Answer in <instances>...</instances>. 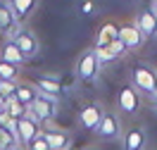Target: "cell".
<instances>
[{
  "mask_svg": "<svg viewBox=\"0 0 157 150\" xmlns=\"http://www.w3.org/2000/svg\"><path fill=\"white\" fill-rule=\"evenodd\" d=\"M57 110H59V102L57 100H52V98H48V95H36V100L29 105V110H26V114H31L33 119L38 121H52L55 119V114H57Z\"/></svg>",
  "mask_w": 157,
  "mask_h": 150,
  "instance_id": "6da1fadb",
  "label": "cell"
},
{
  "mask_svg": "<svg viewBox=\"0 0 157 150\" xmlns=\"http://www.w3.org/2000/svg\"><path fill=\"white\" fill-rule=\"evenodd\" d=\"M133 83H136V90L145 93L150 98L157 95V71L138 64V67H133Z\"/></svg>",
  "mask_w": 157,
  "mask_h": 150,
  "instance_id": "7a4b0ae2",
  "label": "cell"
},
{
  "mask_svg": "<svg viewBox=\"0 0 157 150\" xmlns=\"http://www.w3.org/2000/svg\"><path fill=\"white\" fill-rule=\"evenodd\" d=\"M12 43H14L17 50L24 55V60H31V57H36V55H38L40 43H38V38H36L29 29H19L14 36H12Z\"/></svg>",
  "mask_w": 157,
  "mask_h": 150,
  "instance_id": "3957f363",
  "label": "cell"
},
{
  "mask_svg": "<svg viewBox=\"0 0 157 150\" xmlns=\"http://www.w3.org/2000/svg\"><path fill=\"white\" fill-rule=\"evenodd\" d=\"M136 29L143 33V38H152L157 36V12L152 5H145V7H140L136 17Z\"/></svg>",
  "mask_w": 157,
  "mask_h": 150,
  "instance_id": "277c9868",
  "label": "cell"
},
{
  "mask_svg": "<svg viewBox=\"0 0 157 150\" xmlns=\"http://www.w3.org/2000/svg\"><path fill=\"white\" fill-rule=\"evenodd\" d=\"M40 133V124L31 114H24L21 119H17V140H19V145H26L29 148V143L36 136Z\"/></svg>",
  "mask_w": 157,
  "mask_h": 150,
  "instance_id": "5b68a950",
  "label": "cell"
},
{
  "mask_svg": "<svg viewBox=\"0 0 157 150\" xmlns=\"http://www.w3.org/2000/svg\"><path fill=\"white\" fill-rule=\"evenodd\" d=\"M98 71H100V64H98V60H95V55H93V50L83 52V55L78 57L76 74H78L83 81H93L95 76H98Z\"/></svg>",
  "mask_w": 157,
  "mask_h": 150,
  "instance_id": "8992f818",
  "label": "cell"
},
{
  "mask_svg": "<svg viewBox=\"0 0 157 150\" xmlns=\"http://www.w3.org/2000/svg\"><path fill=\"white\" fill-rule=\"evenodd\" d=\"M117 36H119V40L124 43L126 50H138L140 45H143V40H145L143 33L136 29V24H124V26H119Z\"/></svg>",
  "mask_w": 157,
  "mask_h": 150,
  "instance_id": "52a82bcc",
  "label": "cell"
},
{
  "mask_svg": "<svg viewBox=\"0 0 157 150\" xmlns=\"http://www.w3.org/2000/svg\"><path fill=\"white\" fill-rule=\"evenodd\" d=\"M119 107L126 112V114H133V112L140 110V93L131 86H124L119 90Z\"/></svg>",
  "mask_w": 157,
  "mask_h": 150,
  "instance_id": "ba28073f",
  "label": "cell"
},
{
  "mask_svg": "<svg viewBox=\"0 0 157 150\" xmlns=\"http://www.w3.org/2000/svg\"><path fill=\"white\" fill-rule=\"evenodd\" d=\"M102 136V138H119L121 136V124H119V119L112 114V112H107V114H102L100 117V124H98V129H95Z\"/></svg>",
  "mask_w": 157,
  "mask_h": 150,
  "instance_id": "9c48e42d",
  "label": "cell"
},
{
  "mask_svg": "<svg viewBox=\"0 0 157 150\" xmlns=\"http://www.w3.org/2000/svg\"><path fill=\"white\" fill-rule=\"evenodd\" d=\"M36 88L40 90V95H48V98L57 100L62 95V81L57 76H38L36 79Z\"/></svg>",
  "mask_w": 157,
  "mask_h": 150,
  "instance_id": "30bf717a",
  "label": "cell"
},
{
  "mask_svg": "<svg viewBox=\"0 0 157 150\" xmlns=\"http://www.w3.org/2000/svg\"><path fill=\"white\" fill-rule=\"evenodd\" d=\"M19 29H21V26L14 21L10 7H7V2H0V33H2V36H7V38L12 40V36H14Z\"/></svg>",
  "mask_w": 157,
  "mask_h": 150,
  "instance_id": "8fae6325",
  "label": "cell"
},
{
  "mask_svg": "<svg viewBox=\"0 0 157 150\" xmlns=\"http://www.w3.org/2000/svg\"><path fill=\"white\" fill-rule=\"evenodd\" d=\"M7 7H10L14 21L21 26V21H24L31 12L36 10V2H33V0H10V2H7Z\"/></svg>",
  "mask_w": 157,
  "mask_h": 150,
  "instance_id": "7c38bea8",
  "label": "cell"
},
{
  "mask_svg": "<svg viewBox=\"0 0 157 150\" xmlns=\"http://www.w3.org/2000/svg\"><path fill=\"white\" fill-rule=\"evenodd\" d=\"M100 117H102V110H100V105H88V107H83L81 110V114H78V119H81V126L83 129H98L100 124Z\"/></svg>",
  "mask_w": 157,
  "mask_h": 150,
  "instance_id": "4fadbf2b",
  "label": "cell"
},
{
  "mask_svg": "<svg viewBox=\"0 0 157 150\" xmlns=\"http://www.w3.org/2000/svg\"><path fill=\"white\" fill-rule=\"evenodd\" d=\"M43 136L48 140L50 150H69V145H71V138L67 131H45Z\"/></svg>",
  "mask_w": 157,
  "mask_h": 150,
  "instance_id": "5bb4252c",
  "label": "cell"
},
{
  "mask_svg": "<svg viewBox=\"0 0 157 150\" xmlns=\"http://www.w3.org/2000/svg\"><path fill=\"white\" fill-rule=\"evenodd\" d=\"M143 148H145V129L136 126L124 136V150H143Z\"/></svg>",
  "mask_w": 157,
  "mask_h": 150,
  "instance_id": "9a60e30c",
  "label": "cell"
},
{
  "mask_svg": "<svg viewBox=\"0 0 157 150\" xmlns=\"http://www.w3.org/2000/svg\"><path fill=\"white\" fill-rule=\"evenodd\" d=\"M2 62H7V64H14V67H19V64H24V55H21L19 50H17V45L12 43V40H7L5 45H2V57H0Z\"/></svg>",
  "mask_w": 157,
  "mask_h": 150,
  "instance_id": "2e32d148",
  "label": "cell"
},
{
  "mask_svg": "<svg viewBox=\"0 0 157 150\" xmlns=\"http://www.w3.org/2000/svg\"><path fill=\"white\" fill-rule=\"evenodd\" d=\"M36 95H38V90L33 88V86H26V83H24V86H19V83H17V93H14V100H17V102H21L26 110H29L31 102L36 100Z\"/></svg>",
  "mask_w": 157,
  "mask_h": 150,
  "instance_id": "e0dca14e",
  "label": "cell"
},
{
  "mask_svg": "<svg viewBox=\"0 0 157 150\" xmlns=\"http://www.w3.org/2000/svg\"><path fill=\"white\" fill-rule=\"evenodd\" d=\"M114 38H117V26H114V24H109V21H107V24H102L100 31H98V45L105 48V45H109Z\"/></svg>",
  "mask_w": 157,
  "mask_h": 150,
  "instance_id": "ac0fdd59",
  "label": "cell"
},
{
  "mask_svg": "<svg viewBox=\"0 0 157 150\" xmlns=\"http://www.w3.org/2000/svg\"><path fill=\"white\" fill-rule=\"evenodd\" d=\"M17 76H19V67L7 64V62L0 60V79L2 81H14V83H17Z\"/></svg>",
  "mask_w": 157,
  "mask_h": 150,
  "instance_id": "d6986e66",
  "label": "cell"
},
{
  "mask_svg": "<svg viewBox=\"0 0 157 150\" xmlns=\"http://www.w3.org/2000/svg\"><path fill=\"white\" fill-rule=\"evenodd\" d=\"M7 117H10V119H21V117H24V114H26V107H24V105H21V102H17V100L12 98V100H7Z\"/></svg>",
  "mask_w": 157,
  "mask_h": 150,
  "instance_id": "ffe728a7",
  "label": "cell"
},
{
  "mask_svg": "<svg viewBox=\"0 0 157 150\" xmlns=\"http://www.w3.org/2000/svg\"><path fill=\"white\" fill-rule=\"evenodd\" d=\"M14 93H17V83H14V81H2L0 79V98L7 102V100L14 98Z\"/></svg>",
  "mask_w": 157,
  "mask_h": 150,
  "instance_id": "44dd1931",
  "label": "cell"
},
{
  "mask_svg": "<svg viewBox=\"0 0 157 150\" xmlns=\"http://www.w3.org/2000/svg\"><path fill=\"white\" fill-rule=\"evenodd\" d=\"M0 150H19V140L7 131H0Z\"/></svg>",
  "mask_w": 157,
  "mask_h": 150,
  "instance_id": "7402d4cb",
  "label": "cell"
},
{
  "mask_svg": "<svg viewBox=\"0 0 157 150\" xmlns=\"http://www.w3.org/2000/svg\"><path fill=\"white\" fill-rule=\"evenodd\" d=\"M93 55H95V60H98V64H107V62L117 60L112 52H109V48H102V45H95L93 48Z\"/></svg>",
  "mask_w": 157,
  "mask_h": 150,
  "instance_id": "603a6c76",
  "label": "cell"
},
{
  "mask_svg": "<svg viewBox=\"0 0 157 150\" xmlns=\"http://www.w3.org/2000/svg\"><path fill=\"white\" fill-rule=\"evenodd\" d=\"M26 150H50V145H48V140H45V136H43V131H40L36 138L29 143V148Z\"/></svg>",
  "mask_w": 157,
  "mask_h": 150,
  "instance_id": "cb8c5ba5",
  "label": "cell"
},
{
  "mask_svg": "<svg viewBox=\"0 0 157 150\" xmlns=\"http://www.w3.org/2000/svg\"><path fill=\"white\" fill-rule=\"evenodd\" d=\"M105 48H109V52H112L114 57H119V55H124V52H126V48H124V43L119 40V36H117L114 40H112L109 45H105Z\"/></svg>",
  "mask_w": 157,
  "mask_h": 150,
  "instance_id": "d4e9b609",
  "label": "cell"
},
{
  "mask_svg": "<svg viewBox=\"0 0 157 150\" xmlns=\"http://www.w3.org/2000/svg\"><path fill=\"white\" fill-rule=\"evenodd\" d=\"M83 12H93V2H83Z\"/></svg>",
  "mask_w": 157,
  "mask_h": 150,
  "instance_id": "484cf974",
  "label": "cell"
},
{
  "mask_svg": "<svg viewBox=\"0 0 157 150\" xmlns=\"http://www.w3.org/2000/svg\"><path fill=\"white\" fill-rule=\"evenodd\" d=\"M152 102H155V110H157V95H155V98H152Z\"/></svg>",
  "mask_w": 157,
  "mask_h": 150,
  "instance_id": "4316f807",
  "label": "cell"
},
{
  "mask_svg": "<svg viewBox=\"0 0 157 150\" xmlns=\"http://www.w3.org/2000/svg\"><path fill=\"white\" fill-rule=\"evenodd\" d=\"M152 7H155V12H157V2H152Z\"/></svg>",
  "mask_w": 157,
  "mask_h": 150,
  "instance_id": "83f0119b",
  "label": "cell"
},
{
  "mask_svg": "<svg viewBox=\"0 0 157 150\" xmlns=\"http://www.w3.org/2000/svg\"><path fill=\"white\" fill-rule=\"evenodd\" d=\"M86 150H98V148H86Z\"/></svg>",
  "mask_w": 157,
  "mask_h": 150,
  "instance_id": "f1b7e54d",
  "label": "cell"
},
{
  "mask_svg": "<svg viewBox=\"0 0 157 150\" xmlns=\"http://www.w3.org/2000/svg\"><path fill=\"white\" fill-rule=\"evenodd\" d=\"M19 150H24V148H19Z\"/></svg>",
  "mask_w": 157,
  "mask_h": 150,
  "instance_id": "f546056e",
  "label": "cell"
}]
</instances>
